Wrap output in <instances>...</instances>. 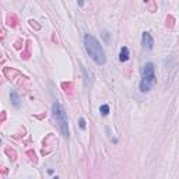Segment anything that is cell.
Listing matches in <instances>:
<instances>
[{
	"label": "cell",
	"instance_id": "obj_1",
	"mask_svg": "<svg viewBox=\"0 0 179 179\" xmlns=\"http://www.w3.org/2000/svg\"><path fill=\"white\" fill-rule=\"evenodd\" d=\"M84 48L87 50V53L91 56V59L97 63V65H105L106 62V56H105V50L102 48V45L99 44L95 36L87 34L84 36Z\"/></svg>",
	"mask_w": 179,
	"mask_h": 179
},
{
	"label": "cell",
	"instance_id": "obj_2",
	"mask_svg": "<svg viewBox=\"0 0 179 179\" xmlns=\"http://www.w3.org/2000/svg\"><path fill=\"white\" fill-rule=\"evenodd\" d=\"M157 84V77H155V67L151 62H148L143 66L141 70V81H140V91L147 92L150 91L154 85Z\"/></svg>",
	"mask_w": 179,
	"mask_h": 179
},
{
	"label": "cell",
	"instance_id": "obj_3",
	"mask_svg": "<svg viewBox=\"0 0 179 179\" xmlns=\"http://www.w3.org/2000/svg\"><path fill=\"white\" fill-rule=\"evenodd\" d=\"M52 114H53V118L59 126V129L62 131L63 137H69V123H67V116H66V112L63 109V106L60 105V102H55L52 105Z\"/></svg>",
	"mask_w": 179,
	"mask_h": 179
},
{
	"label": "cell",
	"instance_id": "obj_4",
	"mask_svg": "<svg viewBox=\"0 0 179 179\" xmlns=\"http://www.w3.org/2000/svg\"><path fill=\"white\" fill-rule=\"evenodd\" d=\"M141 45H143V48L147 49V50L153 49V46H154V39H153V36H151L150 32H143V35H141Z\"/></svg>",
	"mask_w": 179,
	"mask_h": 179
},
{
	"label": "cell",
	"instance_id": "obj_5",
	"mask_svg": "<svg viewBox=\"0 0 179 179\" xmlns=\"http://www.w3.org/2000/svg\"><path fill=\"white\" fill-rule=\"evenodd\" d=\"M129 56H130L129 49L126 48V46H122V48H120V53H119V60H120V62H127V60H129Z\"/></svg>",
	"mask_w": 179,
	"mask_h": 179
},
{
	"label": "cell",
	"instance_id": "obj_6",
	"mask_svg": "<svg viewBox=\"0 0 179 179\" xmlns=\"http://www.w3.org/2000/svg\"><path fill=\"white\" fill-rule=\"evenodd\" d=\"M10 98H11V102H13V105L14 106H20V97H18V94H17L16 91H11L10 92Z\"/></svg>",
	"mask_w": 179,
	"mask_h": 179
},
{
	"label": "cell",
	"instance_id": "obj_7",
	"mask_svg": "<svg viewBox=\"0 0 179 179\" xmlns=\"http://www.w3.org/2000/svg\"><path fill=\"white\" fill-rule=\"evenodd\" d=\"M99 112H101V115L106 116V115L109 114V106H108V105H102V106L99 108Z\"/></svg>",
	"mask_w": 179,
	"mask_h": 179
},
{
	"label": "cell",
	"instance_id": "obj_8",
	"mask_svg": "<svg viewBox=\"0 0 179 179\" xmlns=\"http://www.w3.org/2000/svg\"><path fill=\"white\" fill-rule=\"evenodd\" d=\"M6 153L10 155V160H11V161L16 160V151H14V150H11V148H6Z\"/></svg>",
	"mask_w": 179,
	"mask_h": 179
},
{
	"label": "cell",
	"instance_id": "obj_9",
	"mask_svg": "<svg viewBox=\"0 0 179 179\" xmlns=\"http://www.w3.org/2000/svg\"><path fill=\"white\" fill-rule=\"evenodd\" d=\"M80 127H81V129H85V119H84V118H80Z\"/></svg>",
	"mask_w": 179,
	"mask_h": 179
},
{
	"label": "cell",
	"instance_id": "obj_10",
	"mask_svg": "<svg viewBox=\"0 0 179 179\" xmlns=\"http://www.w3.org/2000/svg\"><path fill=\"white\" fill-rule=\"evenodd\" d=\"M28 155H30V158H31L32 161H36V158H35V153H32V151H28Z\"/></svg>",
	"mask_w": 179,
	"mask_h": 179
}]
</instances>
